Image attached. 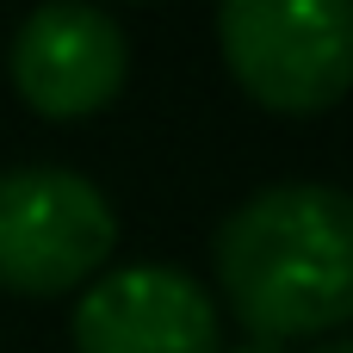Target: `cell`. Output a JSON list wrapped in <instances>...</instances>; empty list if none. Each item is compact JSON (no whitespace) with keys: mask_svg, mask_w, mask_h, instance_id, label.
Wrapping results in <instances>:
<instances>
[{"mask_svg":"<svg viewBox=\"0 0 353 353\" xmlns=\"http://www.w3.org/2000/svg\"><path fill=\"white\" fill-rule=\"evenodd\" d=\"M217 285L254 341L329 335L353 323V192L279 180L248 192L211 236Z\"/></svg>","mask_w":353,"mask_h":353,"instance_id":"1","label":"cell"},{"mask_svg":"<svg viewBox=\"0 0 353 353\" xmlns=\"http://www.w3.org/2000/svg\"><path fill=\"white\" fill-rule=\"evenodd\" d=\"M217 43L230 74L267 112H329L353 87L347 0H230L217 6Z\"/></svg>","mask_w":353,"mask_h":353,"instance_id":"2","label":"cell"},{"mask_svg":"<svg viewBox=\"0 0 353 353\" xmlns=\"http://www.w3.org/2000/svg\"><path fill=\"white\" fill-rule=\"evenodd\" d=\"M118 248L112 199L74 168H6L0 174V292L62 298L93 285Z\"/></svg>","mask_w":353,"mask_h":353,"instance_id":"3","label":"cell"},{"mask_svg":"<svg viewBox=\"0 0 353 353\" xmlns=\"http://www.w3.org/2000/svg\"><path fill=\"white\" fill-rule=\"evenodd\" d=\"M6 68H12V87L31 112L93 118L118 99V87L130 74V37L112 12L81 6V0H56V6L25 12V25L12 31Z\"/></svg>","mask_w":353,"mask_h":353,"instance_id":"4","label":"cell"},{"mask_svg":"<svg viewBox=\"0 0 353 353\" xmlns=\"http://www.w3.org/2000/svg\"><path fill=\"white\" fill-rule=\"evenodd\" d=\"M74 353H217V304L186 267L137 261L99 273L68 316Z\"/></svg>","mask_w":353,"mask_h":353,"instance_id":"5","label":"cell"},{"mask_svg":"<svg viewBox=\"0 0 353 353\" xmlns=\"http://www.w3.org/2000/svg\"><path fill=\"white\" fill-rule=\"evenodd\" d=\"M304 353H353V335H329V341H316V347H304Z\"/></svg>","mask_w":353,"mask_h":353,"instance_id":"6","label":"cell"},{"mask_svg":"<svg viewBox=\"0 0 353 353\" xmlns=\"http://www.w3.org/2000/svg\"><path fill=\"white\" fill-rule=\"evenodd\" d=\"M230 353H285V347H279V341H254V335H248V341H236Z\"/></svg>","mask_w":353,"mask_h":353,"instance_id":"7","label":"cell"}]
</instances>
